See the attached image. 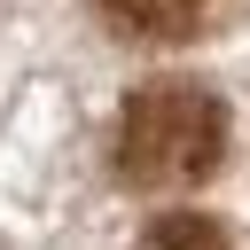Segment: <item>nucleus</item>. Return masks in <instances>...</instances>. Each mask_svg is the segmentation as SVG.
Listing matches in <instances>:
<instances>
[{
	"mask_svg": "<svg viewBox=\"0 0 250 250\" xmlns=\"http://www.w3.org/2000/svg\"><path fill=\"white\" fill-rule=\"evenodd\" d=\"M227 156V102L195 78L133 86L117 109V172L133 188H195Z\"/></svg>",
	"mask_w": 250,
	"mask_h": 250,
	"instance_id": "obj_1",
	"label": "nucleus"
},
{
	"mask_svg": "<svg viewBox=\"0 0 250 250\" xmlns=\"http://www.w3.org/2000/svg\"><path fill=\"white\" fill-rule=\"evenodd\" d=\"M117 31L133 39H156V47H180V39H203L234 0H94Z\"/></svg>",
	"mask_w": 250,
	"mask_h": 250,
	"instance_id": "obj_2",
	"label": "nucleus"
},
{
	"mask_svg": "<svg viewBox=\"0 0 250 250\" xmlns=\"http://www.w3.org/2000/svg\"><path fill=\"white\" fill-rule=\"evenodd\" d=\"M141 250H227V227L211 211H164V219H148Z\"/></svg>",
	"mask_w": 250,
	"mask_h": 250,
	"instance_id": "obj_3",
	"label": "nucleus"
}]
</instances>
